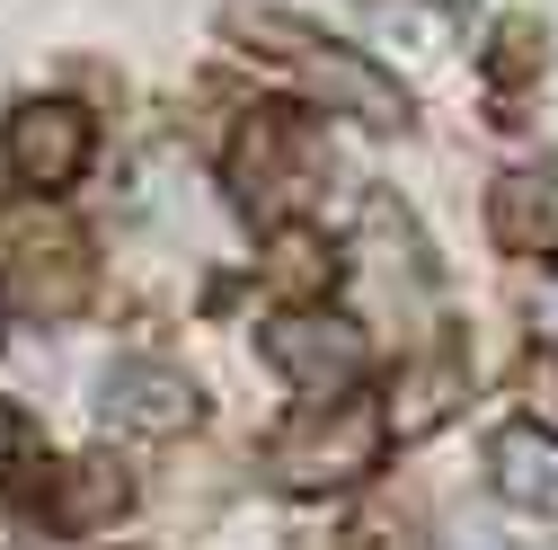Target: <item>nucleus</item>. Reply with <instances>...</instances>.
I'll return each instance as SVG.
<instances>
[{
  "mask_svg": "<svg viewBox=\"0 0 558 550\" xmlns=\"http://www.w3.org/2000/svg\"><path fill=\"white\" fill-rule=\"evenodd\" d=\"M487 470H497L506 506H523V515L558 524V444H549L541 427H506L497 444H487Z\"/></svg>",
  "mask_w": 558,
  "mask_h": 550,
  "instance_id": "obj_11",
  "label": "nucleus"
},
{
  "mask_svg": "<svg viewBox=\"0 0 558 550\" xmlns=\"http://www.w3.org/2000/svg\"><path fill=\"white\" fill-rule=\"evenodd\" d=\"M532 320H541V328L558 337V294H541V302H532Z\"/></svg>",
  "mask_w": 558,
  "mask_h": 550,
  "instance_id": "obj_15",
  "label": "nucleus"
},
{
  "mask_svg": "<svg viewBox=\"0 0 558 550\" xmlns=\"http://www.w3.org/2000/svg\"><path fill=\"white\" fill-rule=\"evenodd\" d=\"M523 399L541 408V435H558V347L523 364Z\"/></svg>",
  "mask_w": 558,
  "mask_h": 550,
  "instance_id": "obj_14",
  "label": "nucleus"
},
{
  "mask_svg": "<svg viewBox=\"0 0 558 550\" xmlns=\"http://www.w3.org/2000/svg\"><path fill=\"white\" fill-rule=\"evenodd\" d=\"M461 391H470V364H461L452 347H426L416 364H399L381 418H390V435H435L452 408H461Z\"/></svg>",
  "mask_w": 558,
  "mask_h": 550,
  "instance_id": "obj_10",
  "label": "nucleus"
},
{
  "mask_svg": "<svg viewBox=\"0 0 558 550\" xmlns=\"http://www.w3.org/2000/svg\"><path fill=\"white\" fill-rule=\"evenodd\" d=\"M381 444H390V418L373 399H319V408H302L293 427H275L266 479H284V489H302V498L355 489V479H373Z\"/></svg>",
  "mask_w": 558,
  "mask_h": 550,
  "instance_id": "obj_3",
  "label": "nucleus"
},
{
  "mask_svg": "<svg viewBox=\"0 0 558 550\" xmlns=\"http://www.w3.org/2000/svg\"><path fill=\"white\" fill-rule=\"evenodd\" d=\"M0 462H10V408H0Z\"/></svg>",
  "mask_w": 558,
  "mask_h": 550,
  "instance_id": "obj_16",
  "label": "nucleus"
},
{
  "mask_svg": "<svg viewBox=\"0 0 558 550\" xmlns=\"http://www.w3.org/2000/svg\"><path fill=\"white\" fill-rule=\"evenodd\" d=\"M319 187H328V143H319L311 116H293V107L240 116V133H231V195L248 204L257 223L284 231Z\"/></svg>",
  "mask_w": 558,
  "mask_h": 550,
  "instance_id": "obj_2",
  "label": "nucleus"
},
{
  "mask_svg": "<svg viewBox=\"0 0 558 550\" xmlns=\"http://www.w3.org/2000/svg\"><path fill=\"white\" fill-rule=\"evenodd\" d=\"M487 231L514 258H558V169H506L487 195Z\"/></svg>",
  "mask_w": 558,
  "mask_h": 550,
  "instance_id": "obj_9",
  "label": "nucleus"
},
{
  "mask_svg": "<svg viewBox=\"0 0 558 550\" xmlns=\"http://www.w3.org/2000/svg\"><path fill=\"white\" fill-rule=\"evenodd\" d=\"M133 506V479L107 462V453H89V462H72L53 479V498H45V515L62 524V533H98V524H116Z\"/></svg>",
  "mask_w": 558,
  "mask_h": 550,
  "instance_id": "obj_12",
  "label": "nucleus"
},
{
  "mask_svg": "<svg viewBox=\"0 0 558 550\" xmlns=\"http://www.w3.org/2000/svg\"><path fill=\"white\" fill-rule=\"evenodd\" d=\"M98 418L124 427V435H186L195 427V382L160 356H124L98 382Z\"/></svg>",
  "mask_w": 558,
  "mask_h": 550,
  "instance_id": "obj_6",
  "label": "nucleus"
},
{
  "mask_svg": "<svg viewBox=\"0 0 558 550\" xmlns=\"http://www.w3.org/2000/svg\"><path fill=\"white\" fill-rule=\"evenodd\" d=\"M0 285H10V302L36 311V320L81 311V294H89L81 231H72V223H53L45 204H19V214H0Z\"/></svg>",
  "mask_w": 558,
  "mask_h": 550,
  "instance_id": "obj_4",
  "label": "nucleus"
},
{
  "mask_svg": "<svg viewBox=\"0 0 558 550\" xmlns=\"http://www.w3.org/2000/svg\"><path fill=\"white\" fill-rule=\"evenodd\" d=\"M319 275H328V249L284 223V231H275V285H319Z\"/></svg>",
  "mask_w": 558,
  "mask_h": 550,
  "instance_id": "obj_13",
  "label": "nucleus"
},
{
  "mask_svg": "<svg viewBox=\"0 0 558 550\" xmlns=\"http://www.w3.org/2000/svg\"><path fill=\"white\" fill-rule=\"evenodd\" d=\"M231 36H240V45H266L275 62H293V72H302L337 116H355V124H373V133H399V124H408V89L381 72V62H364L355 45H337V36L302 27V19H275V10H231Z\"/></svg>",
  "mask_w": 558,
  "mask_h": 550,
  "instance_id": "obj_1",
  "label": "nucleus"
},
{
  "mask_svg": "<svg viewBox=\"0 0 558 550\" xmlns=\"http://www.w3.org/2000/svg\"><path fill=\"white\" fill-rule=\"evenodd\" d=\"M266 364L284 373L311 408L319 399H355V382L373 364V337L355 320H337V311H284V320L266 328Z\"/></svg>",
  "mask_w": 558,
  "mask_h": 550,
  "instance_id": "obj_5",
  "label": "nucleus"
},
{
  "mask_svg": "<svg viewBox=\"0 0 558 550\" xmlns=\"http://www.w3.org/2000/svg\"><path fill=\"white\" fill-rule=\"evenodd\" d=\"M355 266L381 285V302H408V311H426L435 302V258H426V240H416V223L399 214L390 195H373L364 204V231H355Z\"/></svg>",
  "mask_w": 558,
  "mask_h": 550,
  "instance_id": "obj_8",
  "label": "nucleus"
},
{
  "mask_svg": "<svg viewBox=\"0 0 558 550\" xmlns=\"http://www.w3.org/2000/svg\"><path fill=\"white\" fill-rule=\"evenodd\" d=\"M89 169V116L72 98H27L10 116V178L53 195V187H72Z\"/></svg>",
  "mask_w": 558,
  "mask_h": 550,
  "instance_id": "obj_7",
  "label": "nucleus"
}]
</instances>
